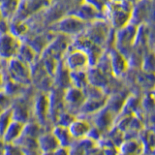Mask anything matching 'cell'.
Masks as SVG:
<instances>
[{
  "mask_svg": "<svg viewBox=\"0 0 155 155\" xmlns=\"http://www.w3.org/2000/svg\"><path fill=\"white\" fill-rule=\"evenodd\" d=\"M13 120V110L11 107L1 111L0 114V137H2Z\"/></svg>",
  "mask_w": 155,
  "mask_h": 155,
  "instance_id": "7c38bea8",
  "label": "cell"
},
{
  "mask_svg": "<svg viewBox=\"0 0 155 155\" xmlns=\"http://www.w3.org/2000/svg\"><path fill=\"white\" fill-rule=\"evenodd\" d=\"M68 129H69L73 139L75 140H79L84 139L85 137H87L88 132L90 131L91 128L87 121H85L84 119L76 118L74 122L68 127Z\"/></svg>",
  "mask_w": 155,
  "mask_h": 155,
  "instance_id": "9c48e42d",
  "label": "cell"
},
{
  "mask_svg": "<svg viewBox=\"0 0 155 155\" xmlns=\"http://www.w3.org/2000/svg\"><path fill=\"white\" fill-rule=\"evenodd\" d=\"M21 47V46H19ZM19 47H17L16 40L12 36L0 37V56L3 58H12L17 54Z\"/></svg>",
  "mask_w": 155,
  "mask_h": 155,
  "instance_id": "5b68a950",
  "label": "cell"
},
{
  "mask_svg": "<svg viewBox=\"0 0 155 155\" xmlns=\"http://www.w3.org/2000/svg\"><path fill=\"white\" fill-rule=\"evenodd\" d=\"M70 80L72 86L79 89H84L87 85V77L84 71H74L70 72Z\"/></svg>",
  "mask_w": 155,
  "mask_h": 155,
  "instance_id": "8fae6325",
  "label": "cell"
},
{
  "mask_svg": "<svg viewBox=\"0 0 155 155\" xmlns=\"http://www.w3.org/2000/svg\"><path fill=\"white\" fill-rule=\"evenodd\" d=\"M23 128H24V123L19 122V121L17 120H13L1 137L3 142L6 144L14 143L21 136Z\"/></svg>",
  "mask_w": 155,
  "mask_h": 155,
  "instance_id": "ba28073f",
  "label": "cell"
},
{
  "mask_svg": "<svg viewBox=\"0 0 155 155\" xmlns=\"http://www.w3.org/2000/svg\"><path fill=\"white\" fill-rule=\"evenodd\" d=\"M51 133L54 135V137L56 138L60 147H70L75 143V140L73 139L70 131L67 127H62V126L55 125L52 128Z\"/></svg>",
  "mask_w": 155,
  "mask_h": 155,
  "instance_id": "30bf717a",
  "label": "cell"
},
{
  "mask_svg": "<svg viewBox=\"0 0 155 155\" xmlns=\"http://www.w3.org/2000/svg\"><path fill=\"white\" fill-rule=\"evenodd\" d=\"M38 145L42 153H52L60 147L54 135L51 132L41 134L38 138Z\"/></svg>",
  "mask_w": 155,
  "mask_h": 155,
  "instance_id": "52a82bcc",
  "label": "cell"
},
{
  "mask_svg": "<svg viewBox=\"0 0 155 155\" xmlns=\"http://www.w3.org/2000/svg\"><path fill=\"white\" fill-rule=\"evenodd\" d=\"M34 115L39 124H45L48 117V94L41 92L35 96L33 106Z\"/></svg>",
  "mask_w": 155,
  "mask_h": 155,
  "instance_id": "7a4b0ae2",
  "label": "cell"
},
{
  "mask_svg": "<svg viewBox=\"0 0 155 155\" xmlns=\"http://www.w3.org/2000/svg\"><path fill=\"white\" fill-rule=\"evenodd\" d=\"M54 84L55 87L62 90H66L72 86L70 80V71L67 69V67L63 62L60 65L58 63L57 65V69L54 74Z\"/></svg>",
  "mask_w": 155,
  "mask_h": 155,
  "instance_id": "8992f818",
  "label": "cell"
},
{
  "mask_svg": "<svg viewBox=\"0 0 155 155\" xmlns=\"http://www.w3.org/2000/svg\"><path fill=\"white\" fill-rule=\"evenodd\" d=\"M4 155H23L21 149L18 145L14 143L6 144V148L4 150Z\"/></svg>",
  "mask_w": 155,
  "mask_h": 155,
  "instance_id": "5bb4252c",
  "label": "cell"
},
{
  "mask_svg": "<svg viewBox=\"0 0 155 155\" xmlns=\"http://www.w3.org/2000/svg\"><path fill=\"white\" fill-rule=\"evenodd\" d=\"M84 94L81 89L76 88L74 86L69 87L64 90V103L65 110H69L70 108H80L84 103Z\"/></svg>",
  "mask_w": 155,
  "mask_h": 155,
  "instance_id": "277c9868",
  "label": "cell"
},
{
  "mask_svg": "<svg viewBox=\"0 0 155 155\" xmlns=\"http://www.w3.org/2000/svg\"><path fill=\"white\" fill-rule=\"evenodd\" d=\"M9 71L11 74V79L21 84H27L31 80V72L29 66L18 58H13L10 61Z\"/></svg>",
  "mask_w": 155,
  "mask_h": 155,
  "instance_id": "6da1fadb",
  "label": "cell"
},
{
  "mask_svg": "<svg viewBox=\"0 0 155 155\" xmlns=\"http://www.w3.org/2000/svg\"><path fill=\"white\" fill-rule=\"evenodd\" d=\"M63 63L70 72L84 71L87 63V57L84 54V52L81 51L67 52V54L65 55V60L63 61Z\"/></svg>",
  "mask_w": 155,
  "mask_h": 155,
  "instance_id": "3957f363",
  "label": "cell"
},
{
  "mask_svg": "<svg viewBox=\"0 0 155 155\" xmlns=\"http://www.w3.org/2000/svg\"><path fill=\"white\" fill-rule=\"evenodd\" d=\"M3 87H4V79L3 76L0 74V92L3 91Z\"/></svg>",
  "mask_w": 155,
  "mask_h": 155,
  "instance_id": "2e32d148",
  "label": "cell"
},
{
  "mask_svg": "<svg viewBox=\"0 0 155 155\" xmlns=\"http://www.w3.org/2000/svg\"><path fill=\"white\" fill-rule=\"evenodd\" d=\"M52 155H69V147H59L52 152Z\"/></svg>",
  "mask_w": 155,
  "mask_h": 155,
  "instance_id": "9a60e30c",
  "label": "cell"
},
{
  "mask_svg": "<svg viewBox=\"0 0 155 155\" xmlns=\"http://www.w3.org/2000/svg\"><path fill=\"white\" fill-rule=\"evenodd\" d=\"M76 119L75 114H72V111L64 110L58 114L57 118L55 120V125L62 126V127H69V126L74 122Z\"/></svg>",
  "mask_w": 155,
  "mask_h": 155,
  "instance_id": "4fadbf2b",
  "label": "cell"
}]
</instances>
